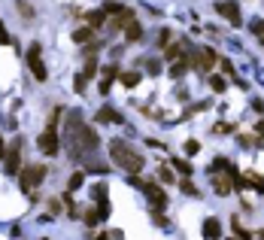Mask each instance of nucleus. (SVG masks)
<instances>
[{
  "label": "nucleus",
  "mask_w": 264,
  "mask_h": 240,
  "mask_svg": "<svg viewBox=\"0 0 264 240\" xmlns=\"http://www.w3.org/2000/svg\"><path fill=\"white\" fill-rule=\"evenodd\" d=\"M64 137H67V146H70V158H76V161H85L100 143L98 131H95L91 125H85L79 113H70V116H67Z\"/></svg>",
  "instance_id": "obj_1"
},
{
  "label": "nucleus",
  "mask_w": 264,
  "mask_h": 240,
  "mask_svg": "<svg viewBox=\"0 0 264 240\" xmlns=\"http://www.w3.org/2000/svg\"><path fill=\"white\" fill-rule=\"evenodd\" d=\"M109 155H112V161H116L122 171H128L131 176H137V173L146 168L143 155H140V152H134L125 140H109Z\"/></svg>",
  "instance_id": "obj_2"
},
{
  "label": "nucleus",
  "mask_w": 264,
  "mask_h": 240,
  "mask_svg": "<svg viewBox=\"0 0 264 240\" xmlns=\"http://www.w3.org/2000/svg\"><path fill=\"white\" fill-rule=\"evenodd\" d=\"M28 67L33 70V79L36 82H46L49 79V70H46V64H43V46L40 43H31V49H28Z\"/></svg>",
  "instance_id": "obj_3"
},
{
  "label": "nucleus",
  "mask_w": 264,
  "mask_h": 240,
  "mask_svg": "<svg viewBox=\"0 0 264 240\" xmlns=\"http://www.w3.org/2000/svg\"><path fill=\"white\" fill-rule=\"evenodd\" d=\"M43 179H46V168H43V164H31V168H25V171L18 173V186H22V192H33Z\"/></svg>",
  "instance_id": "obj_4"
},
{
  "label": "nucleus",
  "mask_w": 264,
  "mask_h": 240,
  "mask_svg": "<svg viewBox=\"0 0 264 240\" xmlns=\"http://www.w3.org/2000/svg\"><path fill=\"white\" fill-rule=\"evenodd\" d=\"M143 192H146V201L152 204L155 213H161V210L167 207V192L158 186V182H146V186H143Z\"/></svg>",
  "instance_id": "obj_5"
},
{
  "label": "nucleus",
  "mask_w": 264,
  "mask_h": 240,
  "mask_svg": "<svg viewBox=\"0 0 264 240\" xmlns=\"http://www.w3.org/2000/svg\"><path fill=\"white\" fill-rule=\"evenodd\" d=\"M22 140H12V146H9V152L3 155L6 158V173L9 176H15V173H22Z\"/></svg>",
  "instance_id": "obj_6"
},
{
  "label": "nucleus",
  "mask_w": 264,
  "mask_h": 240,
  "mask_svg": "<svg viewBox=\"0 0 264 240\" xmlns=\"http://www.w3.org/2000/svg\"><path fill=\"white\" fill-rule=\"evenodd\" d=\"M36 146H40V152H46L49 158H52V155H58V152H61V143H58V131L46 128V131L40 134V140H36Z\"/></svg>",
  "instance_id": "obj_7"
},
{
  "label": "nucleus",
  "mask_w": 264,
  "mask_h": 240,
  "mask_svg": "<svg viewBox=\"0 0 264 240\" xmlns=\"http://www.w3.org/2000/svg\"><path fill=\"white\" fill-rule=\"evenodd\" d=\"M216 12H219V15H225L234 28H240V25H243V19H240V3H237V0H219V3H216Z\"/></svg>",
  "instance_id": "obj_8"
},
{
  "label": "nucleus",
  "mask_w": 264,
  "mask_h": 240,
  "mask_svg": "<svg viewBox=\"0 0 264 240\" xmlns=\"http://www.w3.org/2000/svg\"><path fill=\"white\" fill-rule=\"evenodd\" d=\"M106 216H109V207H100V204H95V207H88V210L82 213V222L95 228V225H98V222H103Z\"/></svg>",
  "instance_id": "obj_9"
},
{
  "label": "nucleus",
  "mask_w": 264,
  "mask_h": 240,
  "mask_svg": "<svg viewBox=\"0 0 264 240\" xmlns=\"http://www.w3.org/2000/svg\"><path fill=\"white\" fill-rule=\"evenodd\" d=\"M200 231H203V240H219L222 237V222H219L216 216H206Z\"/></svg>",
  "instance_id": "obj_10"
},
{
  "label": "nucleus",
  "mask_w": 264,
  "mask_h": 240,
  "mask_svg": "<svg viewBox=\"0 0 264 240\" xmlns=\"http://www.w3.org/2000/svg\"><path fill=\"white\" fill-rule=\"evenodd\" d=\"M95 119H98V125H119V122H122V113L112 109V106H100Z\"/></svg>",
  "instance_id": "obj_11"
},
{
  "label": "nucleus",
  "mask_w": 264,
  "mask_h": 240,
  "mask_svg": "<svg viewBox=\"0 0 264 240\" xmlns=\"http://www.w3.org/2000/svg\"><path fill=\"white\" fill-rule=\"evenodd\" d=\"M216 61H219L216 49H213V46H203V49H200V58H198V70H213Z\"/></svg>",
  "instance_id": "obj_12"
},
{
  "label": "nucleus",
  "mask_w": 264,
  "mask_h": 240,
  "mask_svg": "<svg viewBox=\"0 0 264 240\" xmlns=\"http://www.w3.org/2000/svg\"><path fill=\"white\" fill-rule=\"evenodd\" d=\"M100 73H103V79H100V95H109V85H112V79H116L122 70L116 67V64H106Z\"/></svg>",
  "instance_id": "obj_13"
},
{
  "label": "nucleus",
  "mask_w": 264,
  "mask_h": 240,
  "mask_svg": "<svg viewBox=\"0 0 264 240\" xmlns=\"http://www.w3.org/2000/svg\"><path fill=\"white\" fill-rule=\"evenodd\" d=\"M231 179H228V176H213V189H216V195H219V198H228V195H231Z\"/></svg>",
  "instance_id": "obj_14"
},
{
  "label": "nucleus",
  "mask_w": 264,
  "mask_h": 240,
  "mask_svg": "<svg viewBox=\"0 0 264 240\" xmlns=\"http://www.w3.org/2000/svg\"><path fill=\"white\" fill-rule=\"evenodd\" d=\"M140 36H143V25H140V22H128V25H125V40H128V43H137V40H140Z\"/></svg>",
  "instance_id": "obj_15"
},
{
  "label": "nucleus",
  "mask_w": 264,
  "mask_h": 240,
  "mask_svg": "<svg viewBox=\"0 0 264 240\" xmlns=\"http://www.w3.org/2000/svg\"><path fill=\"white\" fill-rule=\"evenodd\" d=\"M106 186L103 182H98V186H91V198H95V204H100V207H109V201H106Z\"/></svg>",
  "instance_id": "obj_16"
},
{
  "label": "nucleus",
  "mask_w": 264,
  "mask_h": 240,
  "mask_svg": "<svg viewBox=\"0 0 264 240\" xmlns=\"http://www.w3.org/2000/svg\"><path fill=\"white\" fill-rule=\"evenodd\" d=\"M85 22H88V28L95 31V28H100V25L106 22V12H103V9H95V12H88V15H85Z\"/></svg>",
  "instance_id": "obj_17"
},
{
  "label": "nucleus",
  "mask_w": 264,
  "mask_h": 240,
  "mask_svg": "<svg viewBox=\"0 0 264 240\" xmlns=\"http://www.w3.org/2000/svg\"><path fill=\"white\" fill-rule=\"evenodd\" d=\"M119 79H122V85H125V88H134V85H140L143 73H137V70H131V73H119Z\"/></svg>",
  "instance_id": "obj_18"
},
{
  "label": "nucleus",
  "mask_w": 264,
  "mask_h": 240,
  "mask_svg": "<svg viewBox=\"0 0 264 240\" xmlns=\"http://www.w3.org/2000/svg\"><path fill=\"white\" fill-rule=\"evenodd\" d=\"M164 58L167 61H179V58H182V43H170V46H164Z\"/></svg>",
  "instance_id": "obj_19"
},
{
  "label": "nucleus",
  "mask_w": 264,
  "mask_h": 240,
  "mask_svg": "<svg viewBox=\"0 0 264 240\" xmlns=\"http://www.w3.org/2000/svg\"><path fill=\"white\" fill-rule=\"evenodd\" d=\"M243 182H246V186H252L255 192H264V176H261V173H246V176H243Z\"/></svg>",
  "instance_id": "obj_20"
},
{
  "label": "nucleus",
  "mask_w": 264,
  "mask_h": 240,
  "mask_svg": "<svg viewBox=\"0 0 264 240\" xmlns=\"http://www.w3.org/2000/svg\"><path fill=\"white\" fill-rule=\"evenodd\" d=\"M185 73H188V64L185 61H173L170 64V79H182Z\"/></svg>",
  "instance_id": "obj_21"
},
{
  "label": "nucleus",
  "mask_w": 264,
  "mask_h": 240,
  "mask_svg": "<svg viewBox=\"0 0 264 240\" xmlns=\"http://www.w3.org/2000/svg\"><path fill=\"white\" fill-rule=\"evenodd\" d=\"M95 40V31L91 28H79V31H73V43H91Z\"/></svg>",
  "instance_id": "obj_22"
},
{
  "label": "nucleus",
  "mask_w": 264,
  "mask_h": 240,
  "mask_svg": "<svg viewBox=\"0 0 264 240\" xmlns=\"http://www.w3.org/2000/svg\"><path fill=\"white\" fill-rule=\"evenodd\" d=\"M231 228H234V234H237V237H240V240H252V237H255V234H249V231L243 228V222H240L237 216H234V219H231Z\"/></svg>",
  "instance_id": "obj_23"
},
{
  "label": "nucleus",
  "mask_w": 264,
  "mask_h": 240,
  "mask_svg": "<svg viewBox=\"0 0 264 240\" xmlns=\"http://www.w3.org/2000/svg\"><path fill=\"white\" fill-rule=\"evenodd\" d=\"M170 164H173L176 171L182 173V176H192V171H195V168H192V164H188L185 158H170Z\"/></svg>",
  "instance_id": "obj_24"
},
{
  "label": "nucleus",
  "mask_w": 264,
  "mask_h": 240,
  "mask_svg": "<svg viewBox=\"0 0 264 240\" xmlns=\"http://www.w3.org/2000/svg\"><path fill=\"white\" fill-rule=\"evenodd\" d=\"M179 189H182V192H185V195H192V198H198L200 192H198V186H195V182H192V179H188V176H185V179H182V182H179Z\"/></svg>",
  "instance_id": "obj_25"
},
{
  "label": "nucleus",
  "mask_w": 264,
  "mask_h": 240,
  "mask_svg": "<svg viewBox=\"0 0 264 240\" xmlns=\"http://www.w3.org/2000/svg\"><path fill=\"white\" fill-rule=\"evenodd\" d=\"M82 182H85V173H82V171H76V173H73V176H70V179H67V189L73 192V189H79Z\"/></svg>",
  "instance_id": "obj_26"
},
{
  "label": "nucleus",
  "mask_w": 264,
  "mask_h": 240,
  "mask_svg": "<svg viewBox=\"0 0 264 240\" xmlns=\"http://www.w3.org/2000/svg\"><path fill=\"white\" fill-rule=\"evenodd\" d=\"M15 9H18L25 19H33V6H31V3H25V0H15Z\"/></svg>",
  "instance_id": "obj_27"
},
{
  "label": "nucleus",
  "mask_w": 264,
  "mask_h": 240,
  "mask_svg": "<svg viewBox=\"0 0 264 240\" xmlns=\"http://www.w3.org/2000/svg\"><path fill=\"white\" fill-rule=\"evenodd\" d=\"M146 73H149V76H158V73H161V61L149 58V61H146Z\"/></svg>",
  "instance_id": "obj_28"
},
{
  "label": "nucleus",
  "mask_w": 264,
  "mask_h": 240,
  "mask_svg": "<svg viewBox=\"0 0 264 240\" xmlns=\"http://www.w3.org/2000/svg\"><path fill=\"white\" fill-rule=\"evenodd\" d=\"M210 88L222 95V91H225V79H222V76H210Z\"/></svg>",
  "instance_id": "obj_29"
},
{
  "label": "nucleus",
  "mask_w": 264,
  "mask_h": 240,
  "mask_svg": "<svg viewBox=\"0 0 264 240\" xmlns=\"http://www.w3.org/2000/svg\"><path fill=\"white\" fill-rule=\"evenodd\" d=\"M82 73H85L88 79H91V76H98V61H95V58H88V61H85V70H82Z\"/></svg>",
  "instance_id": "obj_30"
},
{
  "label": "nucleus",
  "mask_w": 264,
  "mask_h": 240,
  "mask_svg": "<svg viewBox=\"0 0 264 240\" xmlns=\"http://www.w3.org/2000/svg\"><path fill=\"white\" fill-rule=\"evenodd\" d=\"M73 85H76V91H79V95H82V91H85V85H88V76H85V73H79V76H76V82H73Z\"/></svg>",
  "instance_id": "obj_31"
},
{
  "label": "nucleus",
  "mask_w": 264,
  "mask_h": 240,
  "mask_svg": "<svg viewBox=\"0 0 264 240\" xmlns=\"http://www.w3.org/2000/svg\"><path fill=\"white\" fill-rule=\"evenodd\" d=\"M213 131H216V134H228V131H234V125H228V122H216Z\"/></svg>",
  "instance_id": "obj_32"
},
{
  "label": "nucleus",
  "mask_w": 264,
  "mask_h": 240,
  "mask_svg": "<svg viewBox=\"0 0 264 240\" xmlns=\"http://www.w3.org/2000/svg\"><path fill=\"white\" fill-rule=\"evenodd\" d=\"M158 179L161 182H173V171L170 168H158Z\"/></svg>",
  "instance_id": "obj_33"
},
{
  "label": "nucleus",
  "mask_w": 264,
  "mask_h": 240,
  "mask_svg": "<svg viewBox=\"0 0 264 240\" xmlns=\"http://www.w3.org/2000/svg\"><path fill=\"white\" fill-rule=\"evenodd\" d=\"M185 152H188V155H198V152H200V143H198V140H188V143H185Z\"/></svg>",
  "instance_id": "obj_34"
},
{
  "label": "nucleus",
  "mask_w": 264,
  "mask_h": 240,
  "mask_svg": "<svg viewBox=\"0 0 264 240\" xmlns=\"http://www.w3.org/2000/svg\"><path fill=\"white\" fill-rule=\"evenodd\" d=\"M0 43H3V46H6V43H12L9 34H6V28H3V22H0Z\"/></svg>",
  "instance_id": "obj_35"
},
{
  "label": "nucleus",
  "mask_w": 264,
  "mask_h": 240,
  "mask_svg": "<svg viewBox=\"0 0 264 240\" xmlns=\"http://www.w3.org/2000/svg\"><path fill=\"white\" fill-rule=\"evenodd\" d=\"M222 70H225V73H231V76H234V64L228 61V58H222Z\"/></svg>",
  "instance_id": "obj_36"
},
{
  "label": "nucleus",
  "mask_w": 264,
  "mask_h": 240,
  "mask_svg": "<svg viewBox=\"0 0 264 240\" xmlns=\"http://www.w3.org/2000/svg\"><path fill=\"white\" fill-rule=\"evenodd\" d=\"M252 31H255L258 36H264V22H255V25H252Z\"/></svg>",
  "instance_id": "obj_37"
},
{
  "label": "nucleus",
  "mask_w": 264,
  "mask_h": 240,
  "mask_svg": "<svg viewBox=\"0 0 264 240\" xmlns=\"http://www.w3.org/2000/svg\"><path fill=\"white\" fill-rule=\"evenodd\" d=\"M252 106H255V109H258V113H264V101H258V98H255V101H252Z\"/></svg>",
  "instance_id": "obj_38"
},
{
  "label": "nucleus",
  "mask_w": 264,
  "mask_h": 240,
  "mask_svg": "<svg viewBox=\"0 0 264 240\" xmlns=\"http://www.w3.org/2000/svg\"><path fill=\"white\" fill-rule=\"evenodd\" d=\"M6 155V143H3V137H0V158Z\"/></svg>",
  "instance_id": "obj_39"
},
{
  "label": "nucleus",
  "mask_w": 264,
  "mask_h": 240,
  "mask_svg": "<svg viewBox=\"0 0 264 240\" xmlns=\"http://www.w3.org/2000/svg\"><path fill=\"white\" fill-rule=\"evenodd\" d=\"M258 134H264V119L258 122Z\"/></svg>",
  "instance_id": "obj_40"
},
{
  "label": "nucleus",
  "mask_w": 264,
  "mask_h": 240,
  "mask_svg": "<svg viewBox=\"0 0 264 240\" xmlns=\"http://www.w3.org/2000/svg\"><path fill=\"white\" fill-rule=\"evenodd\" d=\"M95 240H109V234H98V237H95Z\"/></svg>",
  "instance_id": "obj_41"
},
{
  "label": "nucleus",
  "mask_w": 264,
  "mask_h": 240,
  "mask_svg": "<svg viewBox=\"0 0 264 240\" xmlns=\"http://www.w3.org/2000/svg\"><path fill=\"white\" fill-rule=\"evenodd\" d=\"M231 240H240V237H231Z\"/></svg>",
  "instance_id": "obj_42"
}]
</instances>
